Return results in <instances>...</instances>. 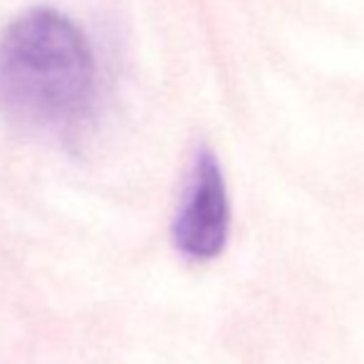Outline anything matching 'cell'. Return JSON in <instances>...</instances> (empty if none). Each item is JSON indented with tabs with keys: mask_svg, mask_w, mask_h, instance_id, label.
Listing matches in <instances>:
<instances>
[{
	"mask_svg": "<svg viewBox=\"0 0 364 364\" xmlns=\"http://www.w3.org/2000/svg\"><path fill=\"white\" fill-rule=\"evenodd\" d=\"M97 95L90 43L73 20L35 8L0 35V105L38 129H70L87 119Z\"/></svg>",
	"mask_w": 364,
	"mask_h": 364,
	"instance_id": "6da1fadb",
	"label": "cell"
},
{
	"mask_svg": "<svg viewBox=\"0 0 364 364\" xmlns=\"http://www.w3.org/2000/svg\"><path fill=\"white\" fill-rule=\"evenodd\" d=\"M228 233L230 201L223 171L218 159L208 149H201L173 220V243L188 260L206 263L223 253Z\"/></svg>",
	"mask_w": 364,
	"mask_h": 364,
	"instance_id": "7a4b0ae2",
	"label": "cell"
}]
</instances>
